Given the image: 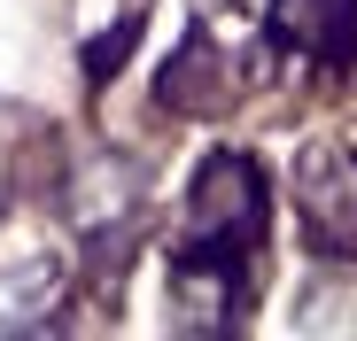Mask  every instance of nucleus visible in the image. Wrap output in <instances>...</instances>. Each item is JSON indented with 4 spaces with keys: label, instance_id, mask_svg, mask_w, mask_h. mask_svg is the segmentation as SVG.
<instances>
[{
    "label": "nucleus",
    "instance_id": "obj_8",
    "mask_svg": "<svg viewBox=\"0 0 357 341\" xmlns=\"http://www.w3.org/2000/svg\"><path fill=\"white\" fill-rule=\"evenodd\" d=\"M210 8H225V0H210Z\"/></svg>",
    "mask_w": 357,
    "mask_h": 341
},
{
    "label": "nucleus",
    "instance_id": "obj_7",
    "mask_svg": "<svg viewBox=\"0 0 357 341\" xmlns=\"http://www.w3.org/2000/svg\"><path fill=\"white\" fill-rule=\"evenodd\" d=\"M132 39H140V16H125L109 39H93V47H86V78H116V63H125V47H132Z\"/></svg>",
    "mask_w": 357,
    "mask_h": 341
},
{
    "label": "nucleus",
    "instance_id": "obj_2",
    "mask_svg": "<svg viewBox=\"0 0 357 341\" xmlns=\"http://www.w3.org/2000/svg\"><path fill=\"white\" fill-rule=\"evenodd\" d=\"M295 209H303L319 248H349L357 241V155L349 148H311L295 170Z\"/></svg>",
    "mask_w": 357,
    "mask_h": 341
},
{
    "label": "nucleus",
    "instance_id": "obj_3",
    "mask_svg": "<svg viewBox=\"0 0 357 341\" xmlns=\"http://www.w3.org/2000/svg\"><path fill=\"white\" fill-rule=\"evenodd\" d=\"M272 39L319 54V63H349L357 8H349V0H272Z\"/></svg>",
    "mask_w": 357,
    "mask_h": 341
},
{
    "label": "nucleus",
    "instance_id": "obj_4",
    "mask_svg": "<svg viewBox=\"0 0 357 341\" xmlns=\"http://www.w3.org/2000/svg\"><path fill=\"white\" fill-rule=\"evenodd\" d=\"M155 101L171 109V117H210V109L225 101V54L195 31L187 47L163 63V78H155Z\"/></svg>",
    "mask_w": 357,
    "mask_h": 341
},
{
    "label": "nucleus",
    "instance_id": "obj_6",
    "mask_svg": "<svg viewBox=\"0 0 357 341\" xmlns=\"http://www.w3.org/2000/svg\"><path fill=\"white\" fill-rule=\"evenodd\" d=\"M125 209H132V163H125V155H101V163H86V170H78V225L93 233V225L125 217Z\"/></svg>",
    "mask_w": 357,
    "mask_h": 341
},
{
    "label": "nucleus",
    "instance_id": "obj_1",
    "mask_svg": "<svg viewBox=\"0 0 357 341\" xmlns=\"http://www.w3.org/2000/svg\"><path fill=\"white\" fill-rule=\"evenodd\" d=\"M257 233H264V179H257V163L249 155H210L195 170V194H187V241L241 256Z\"/></svg>",
    "mask_w": 357,
    "mask_h": 341
},
{
    "label": "nucleus",
    "instance_id": "obj_5",
    "mask_svg": "<svg viewBox=\"0 0 357 341\" xmlns=\"http://www.w3.org/2000/svg\"><path fill=\"white\" fill-rule=\"evenodd\" d=\"M54 295H63V271H54V264H16V271H0V333L39 326V318L54 310Z\"/></svg>",
    "mask_w": 357,
    "mask_h": 341
}]
</instances>
